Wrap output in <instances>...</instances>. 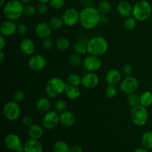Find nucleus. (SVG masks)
<instances>
[{"instance_id":"nucleus-1","label":"nucleus","mask_w":152,"mask_h":152,"mask_svg":"<svg viewBox=\"0 0 152 152\" xmlns=\"http://www.w3.org/2000/svg\"><path fill=\"white\" fill-rule=\"evenodd\" d=\"M101 13L93 6H87L80 11V24L88 31L94 30L100 24Z\"/></svg>"},{"instance_id":"nucleus-2","label":"nucleus","mask_w":152,"mask_h":152,"mask_svg":"<svg viewBox=\"0 0 152 152\" xmlns=\"http://www.w3.org/2000/svg\"><path fill=\"white\" fill-rule=\"evenodd\" d=\"M108 42L102 36H95L89 39L87 42V53L96 56H102L107 53Z\"/></svg>"},{"instance_id":"nucleus-3","label":"nucleus","mask_w":152,"mask_h":152,"mask_svg":"<svg viewBox=\"0 0 152 152\" xmlns=\"http://www.w3.org/2000/svg\"><path fill=\"white\" fill-rule=\"evenodd\" d=\"M25 5L19 0H10L4 4L3 9V15L9 20L16 21L24 14Z\"/></svg>"},{"instance_id":"nucleus-4","label":"nucleus","mask_w":152,"mask_h":152,"mask_svg":"<svg viewBox=\"0 0 152 152\" xmlns=\"http://www.w3.org/2000/svg\"><path fill=\"white\" fill-rule=\"evenodd\" d=\"M67 83L59 77H52L45 85V94L48 97L55 99L65 93Z\"/></svg>"},{"instance_id":"nucleus-5","label":"nucleus","mask_w":152,"mask_h":152,"mask_svg":"<svg viewBox=\"0 0 152 152\" xmlns=\"http://www.w3.org/2000/svg\"><path fill=\"white\" fill-rule=\"evenodd\" d=\"M151 4L147 0H139L133 6L132 16L138 22H145L151 16Z\"/></svg>"},{"instance_id":"nucleus-6","label":"nucleus","mask_w":152,"mask_h":152,"mask_svg":"<svg viewBox=\"0 0 152 152\" xmlns=\"http://www.w3.org/2000/svg\"><path fill=\"white\" fill-rule=\"evenodd\" d=\"M130 118L135 126H143L146 125L149 120V113L147 108L142 105H138L131 108Z\"/></svg>"},{"instance_id":"nucleus-7","label":"nucleus","mask_w":152,"mask_h":152,"mask_svg":"<svg viewBox=\"0 0 152 152\" xmlns=\"http://www.w3.org/2000/svg\"><path fill=\"white\" fill-rule=\"evenodd\" d=\"M4 118L10 122L17 120L21 116V108L19 103L14 100L9 101L4 104L2 109Z\"/></svg>"},{"instance_id":"nucleus-8","label":"nucleus","mask_w":152,"mask_h":152,"mask_svg":"<svg viewBox=\"0 0 152 152\" xmlns=\"http://www.w3.org/2000/svg\"><path fill=\"white\" fill-rule=\"evenodd\" d=\"M59 124H60L59 121V114L53 110H50L43 114L42 120V126L44 129L47 130H53L56 129Z\"/></svg>"},{"instance_id":"nucleus-9","label":"nucleus","mask_w":152,"mask_h":152,"mask_svg":"<svg viewBox=\"0 0 152 152\" xmlns=\"http://www.w3.org/2000/svg\"><path fill=\"white\" fill-rule=\"evenodd\" d=\"M120 88L121 91L127 95L135 93L139 88V80L132 75L125 77L120 83Z\"/></svg>"},{"instance_id":"nucleus-10","label":"nucleus","mask_w":152,"mask_h":152,"mask_svg":"<svg viewBox=\"0 0 152 152\" xmlns=\"http://www.w3.org/2000/svg\"><path fill=\"white\" fill-rule=\"evenodd\" d=\"M4 144L6 148L15 152H25L24 145L19 135L16 134H9L4 137Z\"/></svg>"},{"instance_id":"nucleus-11","label":"nucleus","mask_w":152,"mask_h":152,"mask_svg":"<svg viewBox=\"0 0 152 152\" xmlns=\"http://www.w3.org/2000/svg\"><path fill=\"white\" fill-rule=\"evenodd\" d=\"M102 65V62L99 56L88 54L83 59V66L87 72H96Z\"/></svg>"},{"instance_id":"nucleus-12","label":"nucleus","mask_w":152,"mask_h":152,"mask_svg":"<svg viewBox=\"0 0 152 152\" xmlns=\"http://www.w3.org/2000/svg\"><path fill=\"white\" fill-rule=\"evenodd\" d=\"M61 17L64 24L68 27H74L80 23V12L74 7L67 8L62 13Z\"/></svg>"},{"instance_id":"nucleus-13","label":"nucleus","mask_w":152,"mask_h":152,"mask_svg":"<svg viewBox=\"0 0 152 152\" xmlns=\"http://www.w3.org/2000/svg\"><path fill=\"white\" fill-rule=\"evenodd\" d=\"M28 65L30 69L38 72L45 68L47 65V59L42 54H34L30 56Z\"/></svg>"},{"instance_id":"nucleus-14","label":"nucleus","mask_w":152,"mask_h":152,"mask_svg":"<svg viewBox=\"0 0 152 152\" xmlns=\"http://www.w3.org/2000/svg\"><path fill=\"white\" fill-rule=\"evenodd\" d=\"M99 78L96 72H88L82 77V86L86 89H93L99 85Z\"/></svg>"},{"instance_id":"nucleus-15","label":"nucleus","mask_w":152,"mask_h":152,"mask_svg":"<svg viewBox=\"0 0 152 152\" xmlns=\"http://www.w3.org/2000/svg\"><path fill=\"white\" fill-rule=\"evenodd\" d=\"M17 24L16 21L6 19L0 25V34L4 37H10L17 32Z\"/></svg>"},{"instance_id":"nucleus-16","label":"nucleus","mask_w":152,"mask_h":152,"mask_svg":"<svg viewBox=\"0 0 152 152\" xmlns=\"http://www.w3.org/2000/svg\"><path fill=\"white\" fill-rule=\"evenodd\" d=\"M53 29L50 26L49 23L45 22H40L36 25L35 27V34L37 37L41 39L48 38L50 37L52 34Z\"/></svg>"},{"instance_id":"nucleus-17","label":"nucleus","mask_w":152,"mask_h":152,"mask_svg":"<svg viewBox=\"0 0 152 152\" xmlns=\"http://www.w3.org/2000/svg\"><path fill=\"white\" fill-rule=\"evenodd\" d=\"M19 49L24 55L31 56L34 55V52H35V43L31 39L24 38L19 43Z\"/></svg>"},{"instance_id":"nucleus-18","label":"nucleus","mask_w":152,"mask_h":152,"mask_svg":"<svg viewBox=\"0 0 152 152\" xmlns=\"http://www.w3.org/2000/svg\"><path fill=\"white\" fill-rule=\"evenodd\" d=\"M122 80V73L115 68L110 69L105 74V81L108 85L117 86V85L120 84Z\"/></svg>"},{"instance_id":"nucleus-19","label":"nucleus","mask_w":152,"mask_h":152,"mask_svg":"<svg viewBox=\"0 0 152 152\" xmlns=\"http://www.w3.org/2000/svg\"><path fill=\"white\" fill-rule=\"evenodd\" d=\"M76 116L72 111H65L59 114V121L62 126L70 128L74 126L76 123Z\"/></svg>"},{"instance_id":"nucleus-20","label":"nucleus","mask_w":152,"mask_h":152,"mask_svg":"<svg viewBox=\"0 0 152 152\" xmlns=\"http://www.w3.org/2000/svg\"><path fill=\"white\" fill-rule=\"evenodd\" d=\"M25 152H43V146L39 140L29 138L24 143Z\"/></svg>"},{"instance_id":"nucleus-21","label":"nucleus","mask_w":152,"mask_h":152,"mask_svg":"<svg viewBox=\"0 0 152 152\" xmlns=\"http://www.w3.org/2000/svg\"><path fill=\"white\" fill-rule=\"evenodd\" d=\"M117 13L123 18H127L132 16L133 13V6L129 1L123 0L120 1L117 6Z\"/></svg>"},{"instance_id":"nucleus-22","label":"nucleus","mask_w":152,"mask_h":152,"mask_svg":"<svg viewBox=\"0 0 152 152\" xmlns=\"http://www.w3.org/2000/svg\"><path fill=\"white\" fill-rule=\"evenodd\" d=\"M44 134V127L38 123H33L28 127V135L30 138L40 140Z\"/></svg>"},{"instance_id":"nucleus-23","label":"nucleus","mask_w":152,"mask_h":152,"mask_svg":"<svg viewBox=\"0 0 152 152\" xmlns=\"http://www.w3.org/2000/svg\"><path fill=\"white\" fill-rule=\"evenodd\" d=\"M50 107H51V102L49 97L43 96V97L39 98L36 102L37 111L41 114H45L48 111H50Z\"/></svg>"},{"instance_id":"nucleus-24","label":"nucleus","mask_w":152,"mask_h":152,"mask_svg":"<svg viewBox=\"0 0 152 152\" xmlns=\"http://www.w3.org/2000/svg\"><path fill=\"white\" fill-rule=\"evenodd\" d=\"M65 94L68 99H71V100H75V99H77L80 96L81 91L79 88L78 86H71V85L67 83Z\"/></svg>"},{"instance_id":"nucleus-25","label":"nucleus","mask_w":152,"mask_h":152,"mask_svg":"<svg viewBox=\"0 0 152 152\" xmlns=\"http://www.w3.org/2000/svg\"><path fill=\"white\" fill-rule=\"evenodd\" d=\"M71 46V42L69 39L65 37L58 38L55 42V47L59 51H65Z\"/></svg>"},{"instance_id":"nucleus-26","label":"nucleus","mask_w":152,"mask_h":152,"mask_svg":"<svg viewBox=\"0 0 152 152\" xmlns=\"http://www.w3.org/2000/svg\"><path fill=\"white\" fill-rule=\"evenodd\" d=\"M88 39L86 41H83V39H79L78 41L74 43L73 46L74 53H77L78 54L82 55L87 53V42Z\"/></svg>"},{"instance_id":"nucleus-27","label":"nucleus","mask_w":152,"mask_h":152,"mask_svg":"<svg viewBox=\"0 0 152 152\" xmlns=\"http://www.w3.org/2000/svg\"><path fill=\"white\" fill-rule=\"evenodd\" d=\"M140 105L145 108H148L152 105V93L149 91H145L142 92L140 96Z\"/></svg>"},{"instance_id":"nucleus-28","label":"nucleus","mask_w":152,"mask_h":152,"mask_svg":"<svg viewBox=\"0 0 152 152\" xmlns=\"http://www.w3.org/2000/svg\"><path fill=\"white\" fill-rule=\"evenodd\" d=\"M141 142L144 148L148 150L152 149V131H146L142 134Z\"/></svg>"},{"instance_id":"nucleus-29","label":"nucleus","mask_w":152,"mask_h":152,"mask_svg":"<svg viewBox=\"0 0 152 152\" xmlns=\"http://www.w3.org/2000/svg\"><path fill=\"white\" fill-rule=\"evenodd\" d=\"M70 148L71 146H69L67 142L62 140L55 142L52 147L53 152H70Z\"/></svg>"},{"instance_id":"nucleus-30","label":"nucleus","mask_w":152,"mask_h":152,"mask_svg":"<svg viewBox=\"0 0 152 152\" xmlns=\"http://www.w3.org/2000/svg\"><path fill=\"white\" fill-rule=\"evenodd\" d=\"M48 23L53 31H58V30H60L61 28L64 26V25H65L62 17H61V16L59 17V16H53V17L50 18Z\"/></svg>"},{"instance_id":"nucleus-31","label":"nucleus","mask_w":152,"mask_h":152,"mask_svg":"<svg viewBox=\"0 0 152 152\" xmlns=\"http://www.w3.org/2000/svg\"><path fill=\"white\" fill-rule=\"evenodd\" d=\"M137 22L138 21L133 16H129L125 18V20L123 21V27L127 31H133L137 27Z\"/></svg>"},{"instance_id":"nucleus-32","label":"nucleus","mask_w":152,"mask_h":152,"mask_svg":"<svg viewBox=\"0 0 152 152\" xmlns=\"http://www.w3.org/2000/svg\"><path fill=\"white\" fill-rule=\"evenodd\" d=\"M68 62H69V64L72 67H74V68H77V67H80L81 65H83V59L80 56V54L77 53H71V55L68 57Z\"/></svg>"},{"instance_id":"nucleus-33","label":"nucleus","mask_w":152,"mask_h":152,"mask_svg":"<svg viewBox=\"0 0 152 152\" xmlns=\"http://www.w3.org/2000/svg\"><path fill=\"white\" fill-rule=\"evenodd\" d=\"M67 83L71 86H79L82 85V77L77 73H71L67 78Z\"/></svg>"},{"instance_id":"nucleus-34","label":"nucleus","mask_w":152,"mask_h":152,"mask_svg":"<svg viewBox=\"0 0 152 152\" xmlns=\"http://www.w3.org/2000/svg\"><path fill=\"white\" fill-rule=\"evenodd\" d=\"M140 94H138L137 92L128 95V104H129L131 108L136 106V105H140Z\"/></svg>"},{"instance_id":"nucleus-35","label":"nucleus","mask_w":152,"mask_h":152,"mask_svg":"<svg viewBox=\"0 0 152 152\" xmlns=\"http://www.w3.org/2000/svg\"><path fill=\"white\" fill-rule=\"evenodd\" d=\"M97 9L100 12L101 14H106L111 11V4L110 3V1H107V0H103L99 3Z\"/></svg>"},{"instance_id":"nucleus-36","label":"nucleus","mask_w":152,"mask_h":152,"mask_svg":"<svg viewBox=\"0 0 152 152\" xmlns=\"http://www.w3.org/2000/svg\"><path fill=\"white\" fill-rule=\"evenodd\" d=\"M118 93V90H117L116 86H111V85H108L106 87L105 90V94L109 99H113L115 97Z\"/></svg>"},{"instance_id":"nucleus-37","label":"nucleus","mask_w":152,"mask_h":152,"mask_svg":"<svg viewBox=\"0 0 152 152\" xmlns=\"http://www.w3.org/2000/svg\"><path fill=\"white\" fill-rule=\"evenodd\" d=\"M67 108H68L67 102L63 99H58L54 103V110L59 114L66 111Z\"/></svg>"},{"instance_id":"nucleus-38","label":"nucleus","mask_w":152,"mask_h":152,"mask_svg":"<svg viewBox=\"0 0 152 152\" xmlns=\"http://www.w3.org/2000/svg\"><path fill=\"white\" fill-rule=\"evenodd\" d=\"M37 13V8L34 5L31 4L25 5V7H24V15L28 16V17H32V16H35Z\"/></svg>"},{"instance_id":"nucleus-39","label":"nucleus","mask_w":152,"mask_h":152,"mask_svg":"<svg viewBox=\"0 0 152 152\" xmlns=\"http://www.w3.org/2000/svg\"><path fill=\"white\" fill-rule=\"evenodd\" d=\"M48 4L54 10H61L65 5V0H50Z\"/></svg>"},{"instance_id":"nucleus-40","label":"nucleus","mask_w":152,"mask_h":152,"mask_svg":"<svg viewBox=\"0 0 152 152\" xmlns=\"http://www.w3.org/2000/svg\"><path fill=\"white\" fill-rule=\"evenodd\" d=\"M25 93L24 91L22 90H16V91L13 93V99L15 102H22V101L25 100Z\"/></svg>"},{"instance_id":"nucleus-41","label":"nucleus","mask_w":152,"mask_h":152,"mask_svg":"<svg viewBox=\"0 0 152 152\" xmlns=\"http://www.w3.org/2000/svg\"><path fill=\"white\" fill-rule=\"evenodd\" d=\"M42 48L46 50H51L53 48V46L55 45V43L53 42V40L48 37V38H46L42 39Z\"/></svg>"},{"instance_id":"nucleus-42","label":"nucleus","mask_w":152,"mask_h":152,"mask_svg":"<svg viewBox=\"0 0 152 152\" xmlns=\"http://www.w3.org/2000/svg\"><path fill=\"white\" fill-rule=\"evenodd\" d=\"M37 13L40 16H44L48 11V3H39L37 6Z\"/></svg>"},{"instance_id":"nucleus-43","label":"nucleus","mask_w":152,"mask_h":152,"mask_svg":"<svg viewBox=\"0 0 152 152\" xmlns=\"http://www.w3.org/2000/svg\"><path fill=\"white\" fill-rule=\"evenodd\" d=\"M122 73L125 77L131 76L133 74V66L130 63H126L122 68Z\"/></svg>"},{"instance_id":"nucleus-44","label":"nucleus","mask_w":152,"mask_h":152,"mask_svg":"<svg viewBox=\"0 0 152 152\" xmlns=\"http://www.w3.org/2000/svg\"><path fill=\"white\" fill-rule=\"evenodd\" d=\"M17 33L22 37L26 35L28 33V25L24 23H19L17 25Z\"/></svg>"},{"instance_id":"nucleus-45","label":"nucleus","mask_w":152,"mask_h":152,"mask_svg":"<svg viewBox=\"0 0 152 152\" xmlns=\"http://www.w3.org/2000/svg\"><path fill=\"white\" fill-rule=\"evenodd\" d=\"M22 123L24 126L28 127V126H30L31 125H32L33 123H34V122H33V119L31 116L25 115L22 118Z\"/></svg>"},{"instance_id":"nucleus-46","label":"nucleus","mask_w":152,"mask_h":152,"mask_svg":"<svg viewBox=\"0 0 152 152\" xmlns=\"http://www.w3.org/2000/svg\"><path fill=\"white\" fill-rule=\"evenodd\" d=\"M83 149L82 148L81 145H78V144H74L71 146L70 148V152H83Z\"/></svg>"},{"instance_id":"nucleus-47","label":"nucleus","mask_w":152,"mask_h":152,"mask_svg":"<svg viewBox=\"0 0 152 152\" xmlns=\"http://www.w3.org/2000/svg\"><path fill=\"white\" fill-rule=\"evenodd\" d=\"M6 37H3L2 35L0 36V50L2 51L4 49L6 46V40H5Z\"/></svg>"},{"instance_id":"nucleus-48","label":"nucleus","mask_w":152,"mask_h":152,"mask_svg":"<svg viewBox=\"0 0 152 152\" xmlns=\"http://www.w3.org/2000/svg\"><path fill=\"white\" fill-rule=\"evenodd\" d=\"M108 22H109V19L103 14V16H102V17H101L100 23L102 24V25H107Z\"/></svg>"},{"instance_id":"nucleus-49","label":"nucleus","mask_w":152,"mask_h":152,"mask_svg":"<svg viewBox=\"0 0 152 152\" xmlns=\"http://www.w3.org/2000/svg\"><path fill=\"white\" fill-rule=\"evenodd\" d=\"M4 59H5V55H4V53L2 50V51L0 52V62L2 63L4 61Z\"/></svg>"},{"instance_id":"nucleus-50","label":"nucleus","mask_w":152,"mask_h":152,"mask_svg":"<svg viewBox=\"0 0 152 152\" xmlns=\"http://www.w3.org/2000/svg\"><path fill=\"white\" fill-rule=\"evenodd\" d=\"M134 152H148V149H146L145 148H137L134 151Z\"/></svg>"},{"instance_id":"nucleus-51","label":"nucleus","mask_w":152,"mask_h":152,"mask_svg":"<svg viewBox=\"0 0 152 152\" xmlns=\"http://www.w3.org/2000/svg\"><path fill=\"white\" fill-rule=\"evenodd\" d=\"M19 1H20L21 2H22V4H24V5H26V4H30V3L31 2V1H32V0H19Z\"/></svg>"},{"instance_id":"nucleus-52","label":"nucleus","mask_w":152,"mask_h":152,"mask_svg":"<svg viewBox=\"0 0 152 152\" xmlns=\"http://www.w3.org/2000/svg\"><path fill=\"white\" fill-rule=\"evenodd\" d=\"M39 3H48L50 0H36Z\"/></svg>"},{"instance_id":"nucleus-53","label":"nucleus","mask_w":152,"mask_h":152,"mask_svg":"<svg viewBox=\"0 0 152 152\" xmlns=\"http://www.w3.org/2000/svg\"><path fill=\"white\" fill-rule=\"evenodd\" d=\"M5 4L6 2L4 1V0H0V7H3Z\"/></svg>"}]
</instances>
